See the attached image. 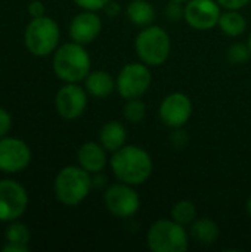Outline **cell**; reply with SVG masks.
I'll return each mask as SVG.
<instances>
[{
  "label": "cell",
  "instance_id": "f546056e",
  "mask_svg": "<svg viewBox=\"0 0 251 252\" xmlns=\"http://www.w3.org/2000/svg\"><path fill=\"white\" fill-rule=\"evenodd\" d=\"M27 10H28L31 18H38V16H43L46 13V7H44L43 1H40V0H31L28 3Z\"/></svg>",
  "mask_w": 251,
  "mask_h": 252
},
{
  "label": "cell",
  "instance_id": "e575fe53",
  "mask_svg": "<svg viewBox=\"0 0 251 252\" xmlns=\"http://www.w3.org/2000/svg\"><path fill=\"white\" fill-rule=\"evenodd\" d=\"M247 44H249V49H250V52H251V35H250V38H249V41H247Z\"/></svg>",
  "mask_w": 251,
  "mask_h": 252
},
{
  "label": "cell",
  "instance_id": "5bb4252c",
  "mask_svg": "<svg viewBox=\"0 0 251 252\" xmlns=\"http://www.w3.org/2000/svg\"><path fill=\"white\" fill-rule=\"evenodd\" d=\"M101 31H102V19L101 16H98L95 10H83L77 13L71 19L68 27L70 38L84 46L96 40Z\"/></svg>",
  "mask_w": 251,
  "mask_h": 252
},
{
  "label": "cell",
  "instance_id": "3957f363",
  "mask_svg": "<svg viewBox=\"0 0 251 252\" xmlns=\"http://www.w3.org/2000/svg\"><path fill=\"white\" fill-rule=\"evenodd\" d=\"M92 188V174L80 165L64 167L53 183L56 199L67 207L81 204L90 193Z\"/></svg>",
  "mask_w": 251,
  "mask_h": 252
},
{
  "label": "cell",
  "instance_id": "4fadbf2b",
  "mask_svg": "<svg viewBox=\"0 0 251 252\" xmlns=\"http://www.w3.org/2000/svg\"><path fill=\"white\" fill-rule=\"evenodd\" d=\"M31 162L30 146L16 137L0 139V171L18 173L25 170Z\"/></svg>",
  "mask_w": 251,
  "mask_h": 252
},
{
  "label": "cell",
  "instance_id": "2e32d148",
  "mask_svg": "<svg viewBox=\"0 0 251 252\" xmlns=\"http://www.w3.org/2000/svg\"><path fill=\"white\" fill-rule=\"evenodd\" d=\"M84 89L90 96L105 99L115 90V80L107 71H90L84 78Z\"/></svg>",
  "mask_w": 251,
  "mask_h": 252
},
{
  "label": "cell",
  "instance_id": "ffe728a7",
  "mask_svg": "<svg viewBox=\"0 0 251 252\" xmlns=\"http://www.w3.org/2000/svg\"><path fill=\"white\" fill-rule=\"evenodd\" d=\"M219 28L229 37H238L247 30V19L240 10H225L219 18Z\"/></svg>",
  "mask_w": 251,
  "mask_h": 252
},
{
  "label": "cell",
  "instance_id": "cb8c5ba5",
  "mask_svg": "<svg viewBox=\"0 0 251 252\" xmlns=\"http://www.w3.org/2000/svg\"><path fill=\"white\" fill-rule=\"evenodd\" d=\"M251 56L249 44L244 43H234L229 46L228 52H226V58L232 65H243L249 61Z\"/></svg>",
  "mask_w": 251,
  "mask_h": 252
},
{
  "label": "cell",
  "instance_id": "44dd1931",
  "mask_svg": "<svg viewBox=\"0 0 251 252\" xmlns=\"http://www.w3.org/2000/svg\"><path fill=\"white\" fill-rule=\"evenodd\" d=\"M172 219L175 221H178L182 226H191L195 219H197V208L194 205V202L188 201V199H182L178 201L173 207H172Z\"/></svg>",
  "mask_w": 251,
  "mask_h": 252
},
{
  "label": "cell",
  "instance_id": "7c38bea8",
  "mask_svg": "<svg viewBox=\"0 0 251 252\" xmlns=\"http://www.w3.org/2000/svg\"><path fill=\"white\" fill-rule=\"evenodd\" d=\"M87 94L86 89L78 86V83H65L55 96L58 114L64 120H77L86 111Z\"/></svg>",
  "mask_w": 251,
  "mask_h": 252
},
{
  "label": "cell",
  "instance_id": "f1b7e54d",
  "mask_svg": "<svg viewBox=\"0 0 251 252\" xmlns=\"http://www.w3.org/2000/svg\"><path fill=\"white\" fill-rule=\"evenodd\" d=\"M220 7L226 9V10H240L243 7H246L251 0H216Z\"/></svg>",
  "mask_w": 251,
  "mask_h": 252
},
{
  "label": "cell",
  "instance_id": "30bf717a",
  "mask_svg": "<svg viewBox=\"0 0 251 252\" xmlns=\"http://www.w3.org/2000/svg\"><path fill=\"white\" fill-rule=\"evenodd\" d=\"M222 15L220 4L216 0H188L185 3L183 19L197 31H209L219 24Z\"/></svg>",
  "mask_w": 251,
  "mask_h": 252
},
{
  "label": "cell",
  "instance_id": "d6986e66",
  "mask_svg": "<svg viewBox=\"0 0 251 252\" xmlns=\"http://www.w3.org/2000/svg\"><path fill=\"white\" fill-rule=\"evenodd\" d=\"M189 235L200 245H212L219 238V226L209 217L195 219L191 224Z\"/></svg>",
  "mask_w": 251,
  "mask_h": 252
},
{
  "label": "cell",
  "instance_id": "277c9868",
  "mask_svg": "<svg viewBox=\"0 0 251 252\" xmlns=\"http://www.w3.org/2000/svg\"><path fill=\"white\" fill-rule=\"evenodd\" d=\"M135 50L141 62L148 66H160L170 56V35L160 25L151 24L143 27L135 38Z\"/></svg>",
  "mask_w": 251,
  "mask_h": 252
},
{
  "label": "cell",
  "instance_id": "603a6c76",
  "mask_svg": "<svg viewBox=\"0 0 251 252\" xmlns=\"http://www.w3.org/2000/svg\"><path fill=\"white\" fill-rule=\"evenodd\" d=\"M123 115L129 123H141L146 115V105L141 97L129 99L126 100V105L123 108Z\"/></svg>",
  "mask_w": 251,
  "mask_h": 252
},
{
  "label": "cell",
  "instance_id": "484cf974",
  "mask_svg": "<svg viewBox=\"0 0 251 252\" xmlns=\"http://www.w3.org/2000/svg\"><path fill=\"white\" fill-rule=\"evenodd\" d=\"M170 142L175 148L178 149H182L188 145L189 142V136L188 133L183 130V127H179V128H173V133L170 136Z\"/></svg>",
  "mask_w": 251,
  "mask_h": 252
},
{
  "label": "cell",
  "instance_id": "ac0fdd59",
  "mask_svg": "<svg viewBox=\"0 0 251 252\" xmlns=\"http://www.w3.org/2000/svg\"><path fill=\"white\" fill-rule=\"evenodd\" d=\"M127 19L138 27H148L155 21V9L148 0H132L126 7Z\"/></svg>",
  "mask_w": 251,
  "mask_h": 252
},
{
  "label": "cell",
  "instance_id": "836d02e7",
  "mask_svg": "<svg viewBox=\"0 0 251 252\" xmlns=\"http://www.w3.org/2000/svg\"><path fill=\"white\" fill-rule=\"evenodd\" d=\"M247 213H249V216L251 217V195L250 198L247 199Z\"/></svg>",
  "mask_w": 251,
  "mask_h": 252
},
{
  "label": "cell",
  "instance_id": "ba28073f",
  "mask_svg": "<svg viewBox=\"0 0 251 252\" xmlns=\"http://www.w3.org/2000/svg\"><path fill=\"white\" fill-rule=\"evenodd\" d=\"M104 204L107 210L117 219H132L141 208L139 193L135 186L118 182L112 183L105 189Z\"/></svg>",
  "mask_w": 251,
  "mask_h": 252
},
{
  "label": "cell",
  "instance_id": "d590c367",
  "mask_svg": "<svg viewBox=\"0 0 251 252\" xmlns=\"http://www.w3.org/2000/svg\"><path fill=\"white\" fill-rule=\"evenodd\" d=\"M175 1H180V3H186L188 0H175Z\"/></svg>",
  "mask_w": 251,
  "mask_h": 252
},
{
  "label": "cell",
  "instance_id": "8992f818",
  "mask_svg": "<svg viewBox=\"0 0 251 252\" xmlns=\"http://www.w3.org/2000/svg\"><path fill=\"white\" fill-rule=\"evenodd\" d=\"M189 238L185 226L173 219H161L149 226L146 244L152 252H185L189 248Z\"/></svg>",
  "mask_w": 251,
  "mask_h": 252
},
{
  "label": "cell",
  "instance_id": "9c48e42d",
  "mask_svg": "<svg viewBox=\"0 0 251 252\" xmlns=\"http://www.w3.org/2000/svg\"><path fill=\"white\" fill-rule=\"evenodd\" d=\"M28 193L15 180H0V221L10 223L18 220L27 210Z\"/></svg>",
  "mask_w": 251,
  "mask_h": 252
},
{
  "label": "cell",
  "instance_id": "83f0119b",
  "mask_svg": "<svg viewBox=\"0 0 251 252\" xmlns=\"http://www.w3.org/2000/svg\"><path fill=\"white\" fill-rule=\"evenodd\" d=\"M10 128H12V117L7 112V109L0 106V139L6 137Z\"/></svg>",
  "mask_w": 251,
  "mask_h": 252
},
{
  "label": "cell",
  "instance_id": "1f68e13d",
  "mask_svg": "<svg viewBox=\"0 0 251 252\" xmlns=\"http://www.w3.org/2000/svg\"><path fill=\"white\" fill-rule=\"evenodd\" d=\"M92 186L96 188V189L105 188V186H107V177H105L102 173L92 174Z\"/></svg>",
  "mask_w": 251,
  "mask_h": 252
},
{
  "label": "cell",
  "instance_id": "d4e9b609",
  "mask_svg": "<svg viewBox=\"0 0 251 252\" xmlns=\"http://www.w3.org/2000/svg\"><path fill=\"white\" fill-rule=\"evenodd\" d=\"M164 15L169 21L172 22H178L180 19H183V15H185V4L180 3V1H175V0H170L169 4L166 6L164 9Z\"/></svg>",
  "mask_w": 251,
  "mask_h": 252
},
{
  "label": "cell",
  "instance_id": "4316f807",
  "mask_svg": "<svg viewBox=\"0 0 251 252\" xmlns=\"http://www.w3.org/2000/svg\"><path fill=\"white\" fill-rule=\"evenodd\" d=\"M78 7H81L83 10H102L104 6L109 1V0H72Z\"/></svg>",
  "mask_w": 251,
  "mask_h": 252
},
{
  "label": "cell",
  "instance_id": "7a4b0ae2",
  "mask_svg": "<svg viewBox=\"0 0 251 252\" xmlns=\"http://www.w3.org/2000/svg\"><path fill=\"white\" fill-rule=\"evenodd\" d=\"M92 59L84 44L70 41L55 50L53 72L64 83H80L90 72Z\"/></svg>",
  "mask_w": 251,
  "mask_h": 252
},
{
  "label": "cell",
  "instance_id": "6da1fadb",
  "mask_svg": "<svg viewBox=\"0 0 251 252\" xmlns=\"http://www.w3.org/2000/svg\"><path fill=\"white\" fill-rule=\"evenodd\" d=\"M109 167L118 182L132 186L143 185L154 170L151 155L136 145H124L118 151L112 152Z\"/></svg>",
  "mask_w": 251,
  "mask_h": 252
},
{
  "label": "cell",
  "instance_id": "52a82bcc",
  "mask_svg": "<svg viewBox=\"0 0 251 252\" xmlns=\"http://www.w3.org/2000/svg\"><path fill=\"white\" fill-rule=\"evenodd\" d=\"M152 75L149 66L143 62H130L126 63L115 78V90L118 94L129 100L142 97L151 87Z\"/></svg>",
  "mask_w": 251,
  "mask_h": 252
},
{
  "label": "cell",
  "instance_id": "d6a6232c",
  "mask_svg": "<svg viewBox=\"0 0 251 252\" xmlns=\"http://www.w3.org/2000/svg\"><path fill=\"white\" fill-rule=\"evenodd\" d=\"M28 247L27 245H19V244H10L6 242V245L1 248V252H27Z\"/></svg>",
  "mask_w": 251,
  "mask_h": 252
},
{
  "label": "cell",
  "instance_id": "5b68a950",
  "mask_svg": "<svg viewBox=\"0 0 251 252\" xmlns=\"http://www.w3.org/2000/svg\"><path fill=\"white\" fill-rule=\"evenodd\" d=\"M61 30L55 19L43 15L38 18H31L27 24L24 32V43L27 50L38 58L49 56L55 53L59 47Z\"/></svg>",
  "mask_w": 251,
  "mask_h": 252
},
{
  "label": "cell",
  "instance_id": "4dcf8cb0",
  "mask_svg": "<svg viewBox=\"0 0 251 252\" xmlns=\"http://www.w3.org/2000/svg\"><path fill=\"white\" fill-rule=\"evenodd\" d=\"M102 10L107 13V16H109V18H115V16L121 12V7H120V4H118L117 1L109 0V1L104 6V9H102Z\"/></svg>",
  "mask_w": 251,
  "mask_h": 252
},
{
  "label": "cell",
  "instance_id": "7402d4cb",
  "mask_svg": "<svg viewBox=\"0 0 251 252\" xmlns=\"http://www.w3.org/2000/svg\"><path fill=\"white\" fill-rule=\"evenodd\" d=\"M30 230L24 223H19L18 220L10 221V224L7 226L6 232H4V239L6 242L10 244H19V245H27L30 244Z\"/></svg>",
  "mask_w": 251,
  "mask_h": 252
},
{
  "label": "cell",
  "instance_id": "e0dca14e",
  "mask_svg": "<svg viewBox=\"0 0 251 252\" xmlns=\"http://www.w3.org/2000/svg\"><path fill=\"white\" fill-rule=\"evenodd\" d=\"M127 130L120 121H108L99 130V143L108 151L115 152L126 145Z\"/></svg>",
  "mask_w": 251,
  "mask_h": 252
},
{
  "label": "cell",
  "instance_id": "9a60e30c",
  "mask_svg": "<svg viewBox=\"0 0 251 252\" xmlns=\"http://www.w3.org/2000/svg\"><path fill=\"white\" fill-rule=\"evenodd\" d=\"M107 149L96 142H86L78 148L77 159L78 165L90 174L102 173L108 164Z\"/></svg>",
  "mask_w": 251,
  "mask_h": 252
},
{
  "label": "cell",
  "instance_id": "8fae6325",
  "mask_svg": "<svg viewBox=\"0 0 251 252\" xmlns=\"http://www.w3.org/2000/svg\"><path fill=\"white\" fill-rule=\"evenodd\" d=\"M160 120L170 128H179L188 124L192 115V102L188 94L175 92L167 94L158 108Z\"/></svg>",
  "mask_w": 251,
  "mask_h": 252
}]
</instances>
